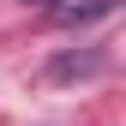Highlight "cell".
Returning a JSON list of instances; mask_svg holds the SVG:
<instances>
[{"label":"cell","mask_w":126,"mask_h":126,"mask_svg":"<svg viewBox=\"0 0 126 126\" xmlns=\"http://www.w3.org/2000/svg\"><path fill=\"white\" fill-rule=\"evenodd\" d=\"M102 66V54H84V60H78V54H66V60H54V66H48V78H72V72H96Z\"/></svg>","instance_id":"obj_2"},{"label":"cell","mask_w":126,"mask_h":126,"mask_svg":"<svg viewBox=\"0 0 126 126\" xmlns=\"http://www.w3.org/2000/svg\"><path fill=\"white\" fill-rule=\"evenodd\" d=\"M102 12H114V0H84V6H60L54 18H60V24H84V18H102Z\"/></svg>","instance_id":"obj_1"}]
</instances>
